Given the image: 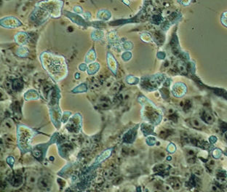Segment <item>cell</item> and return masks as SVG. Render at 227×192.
Segmentation results:
<instances>
[{
	"instance_id": "6da1fadb",
	"label": "cell",
	"mask_w": 227,
	"mask_h": 192,
	"mask_svg": "<svg viewBox=\"0 0 227 192\" xmlns=\"http://www.w3.org/2000/svg\"><path fill=\"white\" fill-rule=\"evenodd\" d=\"M42 68L52 80L59 82L68 75V65L64 57L50 52H44L40 56Z\"/></svg>"
},
{
	"instance_id": "7a4b0ae2",
	"label": "cell",
	"mask_w": 227,
	"mask_h": 192,
	"mask_svg": "<svg viewBox=\"0 0 227 192\" xmlns=\"http://www.w3.org/2000/svg\"><path fill=\"white\" fill-rule=\"evenodd\" d=\"M34 130L24 124H18L17 127V141L18 146L22 154L31 151V141L34 136Z\"/></svg>"
},
{
	"instance_id": "3957f363",
	"label": "cell",
	"mask_w": 227,
	"mask_h": 192,
	"mask_svg": "<svg viewBox=\"0 0 227 192\" xmlns=\"http://www.w3.org/2000/svg\"><path fill=\"white\" fill-rule=\"evenodd\" d=\"M61 98L60 91L58 88H54L51 93V97L49 102V110L50 118L52 124L57 129H59L61 124L62 112L59 105Z\"/></svg>"
},
{
	"instance_id": "277c9868",
	"label": "cell",
	"mask_w": 227,
	"mask_h": 192,
	"mask_svg": "<svg viewBox=\"0 0 227 192\" xmlns=\"http://www.w3.org/2000/svg\"><path fill=\"white\" fill-rule=\"evenodd\" d=\"M63 4L61 0H47L37 4V9L46 13L50 17L58 18L61 15Z\"/></svg>"
},
{
	"instance_id": "5b68a950",
	"label": "cell",
	"mask_w": 227,
	"mask_h": 192,
	"mask_svg": "<svg viewBox=\"0 0 227 192\" xmlns=\"http://www.w3.org/2000/svg\"><path fill=\"white\" fill-rule=\"evenodd\" d=\"M57 137H58V133H55L48 142L38 144L37 146H34L31 150V153H32V155L34 156V158L37 159V160L40 162L43 161V159H45V158L47 151L49 148V146L51 144L55 143V141L57 140Z\"/></svg>"
},
{
	"instance_id": "8992f818",
	"label": "cell",
	"mask_w": 227,
	"mask_h": 192,
	"mask_svg": "<svg viewBox=\"0 0 227 192\" xmlns=\"http://www.w3.org/2000/svg\"><path fill=\"white\" fill-rule=\"evenodd\" d=\"M66 130L70 133L78 134L82 129V117L80 114H76L69 119L66 126Z\"/></svg>"
},
{
	"instance_id": "52a82bcc",
	"label": "cell",
	"mask_w": 227,
	"mask_h": 192,
	"mask_svg": "<svg viewBox=\"0 0 227 192\" xmlns=\"http://www.w3.org/2000/svg\"><path fill=\"white\" fill-rule=\"evenodd\" d=\"M22 25V22L16 17H4L1 19V26L5 28H18Z\"/></svg>"
},
{
	"instance_id": "ba28073f",
	"label": "cell",
	"mask_w": 227,
	"mask_h": 192,
	"mask_svg": "<svg viewBox=\"0 0 227 192\" xmlns=\"http://www.w3.org/2000/svg\"><path fill=\"white\" fill-rule=\"evenodd\" d=\"M106 58H107V63L108 65V68H110V70L113 74L116 75L117 73V69H118V64H117L116 59L111 53H107Z\"/></svg>"
},
{
	"instance_id": "9c48e42d",
	"label": "cell",
	"mask_w": 227,
	"mask_h": 192,
	"mask_svg": "<svg viewBox=\"0 0 227 192\" xmlns=\"http://www.w3.org/2000/svg\"><path fill=\"white\" fill-rule=\"evenodd\" d=\"M111 151H112V149H108L102 152L101 154L99 155L98 157L96 158V159H95V165L100 164L103 161H104L106 159L108 158L111 156Z\"/></svg>"
},
{
	"instance_id": "30bf717a",
	"label": "cell",
	"mask_w": 227,
	"mask_h": 192,
	"mask_svg": "<svg viewBox=\"0 0 227 192\" xmlns=\"http://www.w3.org/2000/svg\"><path fill=\"white\" fill-rule=\"evenodd\" d=\"M96 53H95V51L94 50V48L92 47L90 50L88 51V53L86 54V56H85V63H91L95 62V59H96Z\"/></svg>"
},
{
	"instance_id": "8fae6325",
	"label": "cell",
	"mask_w": 227,
	"mask_h": 192,
	"mask_svg": "<svg viewBox=\"0 0 227 192\" xmlns=\"http://www.w3.org/2000/svg\"><path fill=\"white\" fill-rule=\"evenodd\" d=\"M100 69V65L98 63H90L89 65H87V72L89 75H94L96 74L98 71V70Z\"/></svg>"
},
{
	"instance_id": "7c38bea8",
	"label": "cell",
	"mask_w": 227,
	"mask_h": 192,
	"mask_svg": "<svg viewBox=\"0 0 227 192\" xmlns=\"http://www.w3.org/2000/svg\"><path fill=\"white\" fill-rule=\"evenodd\" d=\"M40 96L36 90H29L26 92L24 94V98L26 100H30L39 99Z\"/></svg>"
},
{
	"instance_id": "4fadbf2b",
	"label": "cell",
	"mask_w": 227,
	"mask_h": 192,
	"mask_svg": "<svg viewBox=\"0 0 227 192\" xmlns=\"http://www.w3.org/2000/svg\"><path fill=\"white\" fill-rule=\"evenodd\" d=\"M111 17V13L106 9H101L97 13V18L102 21H108Z\"/></svg>"
},
{
	"instance_id": "5bb4252c",
	"label": "cell",
	"mask_w": 227,
	"mask_h": 192,
	"mask_svg": "<svg viewBox=\"0 0 227 192\" xmlns=\"http://www.w3.org/2000/svg\"><path fill=\"white\" fill-rule=\"evenodd\" d=\"M16 42L19 44H24L27 42L28 36L25 32H20L18 34H16Z\"/></svg>"
},
{
	"instance_id": "9a60e30c",
	"label": "cell",
	"mask_w": 227,
	"mask_h": 192,
	"mask_svg": "<svg viewBox=\"0 0 227 192\" xmlns=\"http://www.w3.org/2000/svg\"><path fill=\"white\" fill-rule=\"evenodd\" d=\"M91 37L94 41H100L104 37V32L102 30H95L92 31Z\"/></svg>"
},
{
	"instance_id": "2e32d148",
	"label": "cell",
	"mask_w": 227,
	"mask_h": 192,
	"mask_svg": "<svg viewBox=\"0 0 227 192\" xmlns=\"http://www.w3.org/2000/svg\"><path fill=\"white\" fill-rule=\"evenodd\" d=\"M87 91V87L86 84H80L79 86H77L74 88V90H72V93H86Z\"/></svg>"
},
{
	"instance_id": "e0dca14e",
	"label": "cell",
	"mask_w": 227,
	"mask_h": 192,
	"mask_svg": "<svg viewBox=\"0 0 227 192\" xmlns=\"http://www.w3.org/2000/svg\"><path fill=\"white\" fill-rule=\"evenodd\" d=\"M17 53H19L18 54V55L20 57H26L28 54V50L24 46H21L18 48V50H17Z\"/></svg>"
},
{
	"instance_id": "ac0fdd59",
	"label": "cell",
	"mask_w": 227,
	"mask_h": 192,
	"mask_svg": "<svg viewBox=\"0 0 227 192\" xmlns=\"http://www.w3.org/2000/svg\"><path fill=\"white\" fill-rule=\"evenodd\" d=\"M117 39V34L115 31H111L108 34H107V39L110 42H116V39Z\"/></svg>"
},
{
	"instance_id": "d6986e66",
	"label": "cell",
	"mask_w": 227,
	"mask_h": 192,
	"mask_svg": "<svg viewBox=\"0 0 227 192\" xmlns=\"http://www.w3.org/2000/svg\"><path fill=\"white\" fill-rule=\"evenodd\" d=\"M71 114V112H64V113L63 114V115H62V122H63V123H66V122H68V119H70Z\"/></svg>"
},
{
	"instance_id": "ffe728a7",
	"label": "cell",
	"mask_w": 227,
	"mask_h": 192,
	"mask_svg": "<svg viewBox=\"0 0 227 192\" xmlns=\"http://www.w3.org/2000/svg\"><path fill=\"white\" fill-rule=\"evenodd\" d=\"M131 57H132V55L130 53V52H125L122 54V59L125 61L129 60Z\"/></svg>"
},
{
	"instance_id": "44dd1931",
	"label": "cell",
	"mask_w": 227,
	"mask_h": 192,
	"mask_svg": "<svg viewBox=\"0 0 227 192\" xmlns=\"http://www.w3.org/2000/svg\"><path fill=\"white\" fill-rule=\"evenodd\" d=\"M74 13H80V14H81V13H83L82 8V7H81L80 6H75L74 7Z\"/></svg>"
},
{
	"instance_id": "7402d4cb",
	"label": "cell",
	"mask_w": 227,
	"mask_h": 192,
	"mask_svg": "<svg viewBox=\"0 0 227 192\" xmlns=\"http://www.w3.org/2000/svg\"><path fill=\"white\" fill-rule=\"evenodd\" d=\"M79 68H80V70H81L82 71H87V63H81L80 66H79Z\"/></svg>"
},
{
	"instance_id": "603a6c76",
	"label": "cell",
	"mask_w": 227,
	"mask_h": 192,
	"mask_svg": "<svg viewBox=\"0 0 227 192\" xmlns=\"http://www.w3.org/2000/svg\"><path fill=\"white\" fill-rule=\"evenodd\" d=\"M191 124H192V125H193L194 127H199V126L200 125V122L197 121L196 119H192V120H191Z\"/></svg>"
},
{
	"instance_id": "cb8c5ba5",
	"label": "cell",
	"mask_w": 227,
	"mask_h": 192,
	"mask_svg": "<svg viewBox=\"0 0 227 192\" xmlns=\"http://www.w3.org/2000/svg\"><path fill=\"white\" fill-rule=\"evenodd\" d=\"M7 162H8V164H10L11 167H12V164L14 163V159L12 158V156H9V157H8V158H7Z\"/></svg>"
},
{
	"instance_id": "d4e9b609",
	"label": "cell",
	"mask_w": 227,
	"mask_h": 192,
	"mask_svg": "<svg viewBox=\"0 0 227 192\" xmlns=\"http://www.w3.org/2000/svg\"><path fill=\"white\" fill-rule=\"evenodd\" d=\"M83 16H84L85 20H88V19H90V18H91V14H90V13H88V12H86V13L83 15Z\"/></svg>"
}]
</instances>
